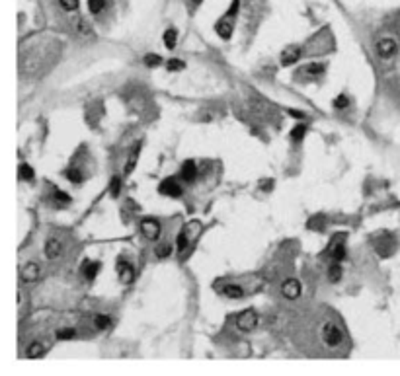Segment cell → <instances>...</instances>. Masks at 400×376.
Segmentation results:
<instances>
[{
    "instance_id": "obj_1",
    "label": "cell",
    "mask_w": 400,
    "mask_h": 376,
    "mask_svg": "<svg viewBox=\"0 0 400 376\" xmlns=\"http://www.w3.org/2000/svg\"><path fill=\"white\" fill-rule=\"evenodd\" d=\"M320 337L322 341L330 347V349H336L344 343V332L340 330V326H336L334 321H324L322 330H320Z\"/></svg>"
},
{
    "instance_id": "obj_2",
    "label": "cell",
    "mask_w": 400,
    "mask_h": 376,
    "mask_svg": "<svg viewBox=\"0 0 400 376\" xmlns=\"http://www.w3.org/2000/svg\"><path fill=\"white\" fill-rule=\"evenodd\" d=\"M256 326H258V314L254 310H244L236 316V328L240 332H252Z\"/></svg>"
},
{
    "instance_id": "obj_3",
    "label": "cell",
    "mask_w": 400,
    "mask_h": 376,
    "mask_svg": "<svg viewBox=\"0 0 400 376\" xmlns=\"http://www.w3.org/2000/svg\"><path fill=\"white\" fill-rule=\"evenodd\" d=\"M375 49H377V55L381 57V59H390V57L396 53L398 43H396V39H392V37H383V39H379L377 41Z\"/></svg>"
},
{
    "instance_id": "obj_4",
    "label": "cell",
    "mask_w": 400,
    "mask_h": 376,
    "mask_svg": "<svg viewBox=\"0 0 400 376\" xmlns=\"http://www.w3.org/2000/svg\"><path fill=\"white\" fill-rule=\"evenodd\" d=\"M141 232L146 240H156L160 236V222L155 219H143L141 221Z\"/></svg>"
},
{
    "instance_id": "obj_5",
    "label": "cell",
    "mask_w": 400,
    "mask_h": 376,
    "mask_svg": "<svg viewBox=\"0 0 400 376\" xmlns=\"http://www.w3.org/2000/svg\"><path fill=\"white\" fill-rule=\"evenodd\" d=\"M301 55H303V49H301L299 45H289L281 53V65L283 67H291V65H295L299 61Z\"/></svg>"
},
{
    "instance_id": "obj_6",
    "label": "cell",
    "mask_w": 400,
    "mask_h": 376,
    "mask_svg": "<svg viewBox=\"0 0 400 376\" xmlns=\"http://www.w3.org/2000/svg\"><path fill=\"white\" fill-rule=\"evenodd\" d=\"M61 254H63V242H61L57 236L47 238V240H45V257L53 261V259H57Z\"/></svg>"
},
{
    "instance_id": "obj_7",
    "label": "cell",
    "mask_w": 400,
    "mask_h": 376,
    "mask_svg": "<svg viewBox=\"0 0 400 376\" xmlns=\"http://www.w3.org/2000/svg\"><path fill=\"white\" fill-rule=\"evenodd\" d=\"M158 191H160L162 195H166V197H180L184 189H182V185H180L174 177H168V179H164V181L160 183Z\"/></svg>"
},
{
    "instance_id": "obj_8",
    "label": "cell",
    "mask_w": 400,
    "mask_h": 376,
    "mask_svg": "<svg viewBox=\"0 0 400 376\" xmlns=\"http://www.w3.org/2000/svg\"><path fill=\"white\" fill-rule=\"evenodd\" d=\"M281 292H283V297L289 300H295L301 297V283L297 279H287L283 285H281Z\"/></svg>"
},
{
    "instance_id": "obj_9",
    "label": "cell",
    "mask_w": 400,
    "mask_h": 376,
    "mask_svg": "<svg viewBox=\"0 0 400 376\" xmlns=\"http://www.w3.org/2000/svg\"><path fill=\"white\" fill-rule=\"evenodd\" d=\"M39 279V265L30 261L22 267V281L23 283H35Z\"/></svg>"
},
{
    "instance_id": "obj_10",
    "label": "cell",
    "mask_w": 400,
    "mask_h": 376,
    "mask_svg": "<svg viewBox=\"0 0 400 376\" xmlns=\"http://www.w3.org/2000/svg\"><path fill=\"white\" fill-rule=\"evenodd\" d=\"M215 30H217L219 37H222V39H231L234 25H233V22H231V18H227V16H224L222 20H219V22L215 23Z\"/></svg>"
},
{
    "instance_id": "obj_11",
    "label": "cell",
    "mask_w": 400,
    "mask_h": 376,
    "mask_svg": "<svg viewBox=\"0 0 400 376\" xmlns=\"http://www.w3.org/2000/svg\"><path fill=\"white\" fill-rule=\"evenodd\" d=\"M180 176H182L184 181H193L195 176H197V168H195V164H193L191 160L184 162V164H182V170H180Z\"/></svg>"
},
{
    "instance_id": "obj_12",
    "label": "cell",
    "mask_w": 400,
    "mask_h": 376,
    "mask_svg": "<svg viewBox=\"0 0 400 376\" xmlns=\"http://www.w3.org/2000/svg\"><path fill=\"white\" fill-rule=\"evenodd\" d=\"M117 271H119V279H121L123 283H131L133 281V267L129 265L127 261H119V265H117Z\"/></svg>"
},
{
    "instance_id": "obj_13",
    "label": "cell",
    "mask_w": 400,
    "mask_h": 376,
    "mask_svg": "<svg viewBox=\"0 0 400 376\" xmlns=\"http://www.w3.org/2000/svg\"><path fill=\"white\" fill-rule=\"evenodd\" d=\"M98 271H100V263H98V261H84L82 273H84V277H86L88 281H94L96 275H98Z\"/></svg>"
},
{
    "instance_id": "obj_14",
    "label": "cell",
    "mask_w": 400,
    "mask_h": 376,
    "mask_svg": "<svg viewBox=\"0 0 400 376\" xmlns=\"http://www.w3.org/2000/svg\"><path fill=\"white\" fill-rule=\"evenodd\" d=\"M222 294H224L227 299L238 300L244 297V290L238 287V285H224V287H222Z\"/></svg>"
},
{
    "instance_id": "obj_15",
    "label": "cell",
    "mask_w": 400,
    "mask_h": 376,
    "mask_svg": "<svg viewBox=\"0 0 400 376\" xmlns=\"http://www.w3.org/2000/svg\"><path fill=\"white\" fill-rule=\"evenodd\" d=\"M43 353H45V345L39 341H34L28 349H26V357H28V359H39Z\"/></svg>"
},
{
    "instance_id": "obj_16",
    "label": "cell",
    "mask_w": 400,
    "mask_h": 376,
    "mask_svg": "<svg viewBox=\"0 0 400 376\" xmlns=\"http://www.w3.org/2000/svg\"><path fill=\"white\" fill-rule=\"evenodd\" d=\"M176 41H178V32L174 28H168L166 32H164V45H166L168 49H174Z\"/></svg>"
},
{
    "instance_id": "obj_17",
    "label": "cell",
    "mask_w": 400,
    "mask_h": 376,
    "mask_svg": "<svg viewBox=\"0 0 400 376\" xmlns=\"http://www.w3.org/2000/svg\"><path fill=\"white\" fill-rule=\"evenodd\" d=\"M139 152H141V144H137V146L133 148V152H131V156H129V162H127V166H125V176H129V174L133 172V168L137 166Z\"/></svg>"
},
{
    "instance_id": "obj_18",
    "label": "cell",
    "mask_w": 400,
    "mask_h": 376,
    "mask_svg": "<svg viewBox=\"0 0 400 376\" xmlns=\"http://www.w3.org/2000/svg\"><path fill=\"white\" fill-rule=\"evenodd\" d=\"M328 279L332 283H338L342 279V265H340V261H334L332 265L328 267Z\"/></svg>"
},
{
    "instance_id": "obj_19",
    "label": "cell",
    "mask_w": 400,
    "mask_h": 376,
    "mask_svg": "<svg viewBox=\"0 0 400 376\" xmlns=\"http://www.w3.org/2000/svg\"><path fill=\"white\" fill-rule=\"evenodd\" d=\"M330 257L334 261H344L345 257V246L344 244H334L332 250H330Z\"/></svg>"
},
{
    "instance_id": "obj_20",
    "label": "cell",
    "mask_w": 400,
    "mask_h": 376,
    "mask_svg": "<svg viewBox=\"0 0 400 376\" xmlns=\"http://www.w3.org/2000/svg\"><path fill=\"white\" fill-rule=\"evenodd\" d=\"M324 70H326V67H324L322 63H311V65L305 67V72L311 74V76H322Z\"/></svg>"
},
{
    "instance_id": "obj_21",
    "label": "cell",
    "mask_w": 400,
    "mask_h": 376,
    "mask_svg": "<svg viewBox=\"0 0 400 376\" xmlns=\"http://www.w3.org/2000/svg\"><path fill=\"white\" fill-rule=\"evenodd\" d=\"M20 179H26V181H34V168L28 166V164H20Z\"/></svg>"
},
{
    "instance_id": "obj_22",
    "label": "cell",
    "mask_w": 400,
    "mask_h": 376,
    "mask_svg": "<svg viewBox=\"0 0 400 376\" xmlns=\"http://www.w3.org/2000/svg\"><path fill=\"white\" fill-rule=\"evenodd\" d=\"M65 176H67V179H68V181H72V183H80V181L84 179V176H82V172H80L78 168H68V170H67V174H65Z\"/></svg>"
},
{
    "instance_id": "obj_23",
    "label": "cell",
    "mask_w": 400,
    "mask_h": 376,
    "mask_svg": "<svg viewBox=\"0 0 400 376\" xmlns=\"http://www.w3.org/2000/svg\"><path fill=\"white\" fill-rule=\"evenodd\" d=\"M305 135H307V127H305L303 123H299V125H295V127H293V131H291V139H293V141H303V139H305Z\"/></svg>"
},
{
    "instance_id": "obj_24",
    "label": "cell",
    "mask_w": 400,
    "mask_h": 376,
    "mask_svg": "<svg viewBox=\"0 0 400 376\" xmlns=\"http://www.w3.org/2000/svg\"><path fill=\"white\" fill-rule=\"evenodd\" d=\"M145 65L151 68L160 67V65H162V57L155 55V53H148V55H145Z\"/></svg>"
},
{
    "instance_id": "obj_25",
    "label": "cell",
    "mask_w": 400,
    "mask_h": 376,
    "mask_svg": "<svg viewBox=\"0 0 400 376\" xmlns=\"http://www.w3.org/2000/svg\"><path fill=\"white\" fill-rule=\"evenodd\" d=\"M106 2L108 0H88V8L92 14H100L104 8H106Z\"/></svg>"
},
{
    "instance_id": "obj_26",
    "label": "cell",
    "mask_w": 400,
    "mask_h": 376,
    "mask_svg": "<svg viewBox=\"0 0 400 376\" xmlns=\"http://www.w3.org/2000/svg\"><path fill=\"white\" fill-rule=\"evenodd\" d=\"M166 67L170 72H178V70H184L186 65H184V61H180V59H170L166 63Z\"/></svg>"
},
{
    "instance_id": "obj_27",
    "label": "cell",
    "mask_w": 400,
    "mask_h": 376,
    "mask_svg": "<svg viewBox=\"0 0 400 376\" xmlns=\"http://www.w3.org/2000/svg\"><path fill=\"white\" fill-rule=\"evenodd\" d=\"M172 254V246L170 244H160L158 248H156V257H160V259H164V257H168V255Z\"/></svg>"
},
{
    "instance_id": "obj_28",
    "label": "cell",
    "mask_w": 400,
    "mask_h": 376,
    "mask_svg": "<svg viewBox=\"0 0 400 376\" xmlns=\"http://www.w3.org/2000/svg\"><path fill=\"white\" fill-rule=\"evenodd\" d=\"M347 105H349V98L344 96V94H340V96L334 100V108H336V110H345Z\"/></svg>"
},
{
    "instance_id": "obj_29",
    "label": "cell",
    "mask_w": 400,
    "mask_h": 376,
    "mask_svg": "<svg viewBox=\"0 0 400 376\" xmlns=\"http://www.w3.org/2000/svg\"><path fill=\"white\" fill-rule=\"evenodd\" d=\"M188 244H189V240H188V236H186V232H180V234H178V242H176L180 254H182V252H186Z\"/></svg>"
},
{
    "instance_id": "obj_30",
    "label": "cell",
    "mask_w": 400,
    "mask_h": 376,
    "mask_svg": "<svg viewBox=\"0 0 400 376\" xmlns=\"http://www.w3.org/2000/svg\"><path fill=\"white\" fill-rule=\"evenodd\" d=\"M119 189H121V179H119V177H113V179H111V185H110L111 197H117V195H119Z\"/></svg>"
},
{
    "instance_id": "obj_31",
    "label": "cell",
    "mask_w": 400,
    "mask_h": 376,
    "mask_svg": "<svg viewBox=\"0 0 400 376\" xmlns=\"http://www.w3.org/2000/svg\"><path fill=\"white\" fill-rule=\"evenodd\" d=\"M77 335V332L72 328H67V330H59L57 332V339H72Z\"/></svg>"
},
{
    "instance_id": "obj_32",
    "label": "cell",
    "mask_w": 400,
    "mask_h": 376,
    "mask_svg": "<svg viewBox=\"0 0 400 376\" xmlns=\"http://www.w3.org/2000/svg\"><path fill=\"white\" fill-rule=\"evenodd\" d=\"M59 2H61L63 10L67 12H74L78 8V0H59Z\"/></svg>"
},
{
    "instance_id": "obj_33",
    "label": "cell",
    "mask_w": 400,
    "mask_h": 376,
    "mask_svg": "<svg viewBox=\"0 0 400 376\" xmlns=\"http://www.w3.org/2000/svg\"><path fill=\"white\" fill-rule=\"evenodd\" d=\"M96 326H98L100 330H106V328H110L111 326V318L110 316H96Z\"/></svg>"
},
{
    "instance_id": "obj_34",
    "label": "cell",
    "mask_w": 400,
    "mask_h": 376,
    "mask_svg": "<svg viewBox=\"0 0 400 376\" xmlns=\"http://www.w3.org/2000/svg\"><path fill=\"white\" fill-rule=\"evenodd\" d=\"M77 32L78 34H82V35H88L90 34V25L82 18H78V22H77Z\"/></svg>"
},
{
    "instance_id": "obj_35",
    "label": "cell",
    "mask_w": 400,
    "mask_h": 376,
    "mask_svg": "<svg viewBox=\"0 0 400 376\" xmlns=\"http://www.w3.org/2000/svg\"><path fill=\"white\" fill-rule=\"evenodd\" d=\"M55 199L61 201V203H68V201H70V197H68L67 193H63V191H55Z\"/></svg>"
},
{
    "instance_id": "obj_36",
    "label": "cell",
    "mask_w": 400,
    "mask_h": 376,
    "mask_svg": "<svg viewBox=\"0 0 400 376\" xmlns=\"http://www.w3.org/2000/svg\"><path fill=\"white\" fill-rule=\"evenodd\" d=\"M287 113H289L291 117H295V119H305V113L299 110H287Z\"/></svg>"
},
{
    "instance_id": "obj_37",
    "label": "cell",
    "mask_w": 400,
    "mask_h": 376,
    "mask_svg": "<svg viewBox=\"0 0 400 376\" xmlns=\"http://www.w3.org/2000/svg\"><path fill=\"white\" fill-rule=\"evenodd\" d=\"M189 2H191V4H193V6H197V4H201V2H203V0H189Z\"/></svg>"
}]
</instances>
